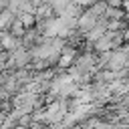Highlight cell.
Returning a JSON list of instances; mask_svg holds the SVG:
<instances>
[{"label": "cell", "instance_id": "5", "mask_svg": "<svg viewBox=\"0 0 129 129\" xmlns=\"http://www.w3.org/2000/svg\"><path fill=\"white\" fill-rule=\"evenodd\" d=\"M16 18L22 22V26H24V28H30V26H34V22H36V16H34V12H18V14H16Z\"/></svg>", "mask_w": 129, "mask_h": 129}, {"label": "cell", "instance_id": "3", "mask_svg": "<svg viewBox=\"0 0 129 129\" xmlns=\"http://www.w3.org/2000/svg\"><path fill=\"white\" fill-rule=\"evenodd\" d=\"M18 46H22L20 38L14 36V34H10L8 30H4L2 36H0V48H2V50H14V48H18Z\"/></svg>", "mask_w": 129, "mask_h": 129}, {"label": "cell", "instance_id": "6", "mask_svg": "<svg viewBox=\"0 0 129 129\" xmlns=\"http://www.w3.org/2000/svg\"><path fill=\"white\" fill-rule=\"evenodd\" d=\"M6 30H8L10 34H14V36H18V38H20V36L24 34V30H26V28L22 26V22H20L18 18H14V20L8 24V28H6Z\"/></svg>", "mask_w": 129, "mask_h": 129}, {"label": "cell", "instance_id": "1", "mask_svg": "<svg viewBox=\"0 0 129 129\" xmlns=\"http://www.w3.org/2000/svg\"><path fill=\"white\" fill-rule=\"evenodd\" d=\"M30 62H32V56H30V50L28 48L18 46L14 50H8V67L26 69V67H30Z\"/></svg>", "mask_w": 129, "mask_h": 129}, {"label": "cell", "instance_id": "4", "mask_svg": "<svg viewBox=\"0 0 129 129\" xmlns=\"http://www.w3.org/2000/svg\"><path fill=\"white\" fill-rule=\"evenodd\" d=\"M87 10H89L93 16L103 18V14H105V10H107V2H105V0H97V2H93L91 6H87Z\"/></svg>", "mask_w": 129, "mask_h": 129}, {"label": "cell", "instance_id": "2", "mask_svg": "<svg viewBox=\"0 0 129 129\" xmlns=\"http://www.w3.org/2000/svg\"><path fill=\"white\" fill-rule=\"evenodd\" d=\"M105 32H107V20H105V18H99L97 24H95L91 30H87L83 36H85V40H87L89 44H93V42H95L97 38H101Z\"/></svg>", "mask_w": 129, "mask_h": 129}, {"label": "cell", "instance_id": "7", "mask_svg": "<svg viewBox=\"0 0 129 129\" xmlns=\"http://www.w3.org/2000/svg\"><path fill=\"white\" fill-rule=\"evenodd\" d=\"M4 119H6V113H2V111H0V127H2V123H4Z\"/></svg>", "mask_w": 129, "mask_h": 129}]
</instances>
